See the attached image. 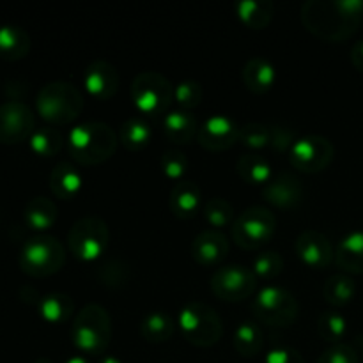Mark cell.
<instances>
[{
  "label": "cell",
  "instance_id": "1",
  "mask_svg": "<svg viewBox=\"0 0 363 363\" xmlns=\"http://www.w3.org/2000/svg\"><path fill=\"white\" fill-rule=\"evenodd\" d=\"M67 151L73 162L84 167L101 165L117 151V135L101 121H87L71 128L67 135Z\"/></svg>",
  "mask_w": 363,
  "mask_h": 363
},
{
  "label": "cell",
  "instance_id": "2",
  "mask_svg": "<svg viewBox=\"0 0 363 363\" xmlns=\"http://www.w3.org/2000/svg\"><path fill=\"white\" fill-rule=\"evenodd\" d=\"M85 106L84 94L69 82H50L35 98V110L50 126H66L80 117Z\"/></svg>",
  "mask_w": 363,
  "mask_h": 363
},
{
  "label": "cell",
  "instance_id": "3",
  "mask_svg": "<svg viewBox=\"0 0 363 363\" xmlns=\"http://www.w3.org/2000/svg\"><path fill=\"white\" fill-rule=\"evenodd\" d=\"M71 342L80 353L99 357L112 340V318L98 303H89L74 315L71 325Z\"/></svg>",
  "mask_w": 363,
  "mask_h": 363
},
{
  "label": "cell",
  "instance_id": "4",
  "mask_svg": "<svg viewBox=\"0 0 363 363\" xmlns=\"http://www.w3.org/2000/svg\"><path fill=\"white\" fill-rule=\"evenodd\" d=\"M301 21L315 38L330 43L350 39L360 27V21L347 18L335 0H307L301 6Z\"/></svg>",
  "mask_w": 363,
  "mask_h": 363
},
{
  "label": "cell",
  "instance_id": "5",
  "mask_svg": "<svg viewBox=\"0 0 363 363\" xmlns=\"http://www.w3.org/2000/svg\"><path fill=\"white\" fill-rule=\"evenodd\" d=\"M66 262V248L57 238L39 234L21 247L18 264L25 275L32 279H46L62 269Z\"/></svg>",
  "mask_w": 363,
  "mask_h": 363
},
{
  "label": "cell",
  "instance_id": "6",
  "mask_svg": "<svg viewBox=\"0 0 363 363\" xmlns=\"http://www.w3.org/2000/svg\"><path fill=\"white\" fill-rule=\"evenodd\" d=\"M177 326L184 340L195 347H211L222 339L223 325L215 308L202 301H190L177 315Z\"/></svg>",
  "mask_w": 363,
  "mask_h": 363
},
{
  "label": "cell",
  "instance_id": "7",
  "mask_svg": "<svg viewBox=\"0 0 363 363\" xmlns=\"http://www.w3.org/2000/svg\"><path fill=\"white\" fill-rule=\"evenodd\" d=\"M110 245V229L99 216L89 215L77 220L67 233V248L82 262L98 261Z\"/></svg>",
  "mask_w": 363,
  "mask_h": 363
},
{
  "label": "cell",
  "instance_id": "8",
  "mask_svg": "<svg viewBox=\"0 0 363 363\" xmlns=\"http://www.w3.org/2000/svg\"><path fill=\"white\" fill-rule=\"evenodd\" d=\"M131 99L135 108L144 116H167L172 105L174 87L158 71H142L131 82Z\"/></svg>",
  "mask_w": 363,
  "mask_h": 363
},
{
  "label": "cell",
  "instance_id": "9",
  "mask_svg": "<svg viewBox=\"0 0 363 363\" xmlns=\"http://www.w3.org/2000/svg\"><path fill=\"white\" fill-rule=\"evenodd\" d=\"M254 315L261 323L277 328H289L300 315V303L284 287H262L252 303Z\"/></svg>",
  "mask_w": 363,
  "mask_h": 363
},
{
  "label": "cell",
  "instance_id": "10",
  "mask_svg": "<svg viewBox=\"0 0 363 363\" xmlns=\"http://www.w3.org/2000/svg\"><path fill=\"white\" fill-rule=\"evenodd\" d=\"M277 230V216L262 206L245 209L233 223L230 236L243 250H257L272 241Z\"/></svg>",
  "mask_w": 363,
  "mask_h": 363
},
{
  "label": "cell",
  "instance_id": "11",
  "mask_svg": "<svg viewBox=\"0 0 363 363\" xmlns=\"http://www.w3.org/2000/svg\"><path fill=\"white\" fill-rule=\"evenodd\" d=\"M259 279L250 268L241 264L222 266L215 269L209 286L213 294L223 301H241L250 298L257 289Z\"/></svg>",
  "mask_w": 363,
  "mask_h": 363
},
{
  "label": "cell",
  "instance_id": "12",
  "mask_svg": "<svg viewBox=\"0 0 363 363\" xmlns=\"http://www.w3.org/2000/svg\"><path fill=\"white\" fill-rule=\"evenodd\" d=\"M335 156L332 142L321 135L300 137L289 149V162L293 169L305 174H318L328 169Z\"/></svg>",
  "mask_w": 363,
  "mask_h": 363
},
{
  "label": "cell",
  "instance_id": "13",
  "mask_svg": "<svg viewBox=\"0 0 363 363\" xmlns=\"http://www.w3.org/2000/svg\"><path fill=\"white\" fill-rule=\"evenodd\" d=\"M35 131V117L30 106L11 99L0 105V144H20Z\"/></svg>",
  "mask_w": 363,
  "mask_h": 363
},
{
  "label": "cell",
  "instance_id": "14",
  "mask_svg": "<svg viewBox=\"0 0 363 363\" xmlns=\"http://www.w3.org/2000/svg\"><path fill=\"white\" fill-rule=\"evenodd\" d=\"M240 130L236 121L229 116H211L199 126L197 142L209 152H222L240 142Z\"/></svg>",
  "mask_w": 363,
  "mask_h": 363
},
{
  "label": "cell",
  "instance_id": "15",
  "mask_svg": "<svg viewBox=\"0 0 363 363\" xmlns=\"http://www.w3.org/2000/svg\"><path fill=\"white\" fill-rule=\"evenodd\" d=\"M294 250L300 261L312 269H323L335 261V250L323 233L307 229L294 241Z\"/></svg>",
  "mask_w": 363,
  "mask_h": 363
},
{
  "label": "cell",
  "instance_id": "16",
  "mask_svg": "<svg viewBox=\"0 0 363 363\" xmlns=\"http://www.w3.org/2000/svg\"><path fill=\"white\" fill-rule=\"evenodd\" d=\"M121 85L119 71L116 66H112L106 60L98 59L92 60L84 71V87L89 92V96L99 99V101H106L112 99L117 94Z\"/></svg>",
  "mask_w": 363,
  "mask_h": 363
},
{
  "label": "cell",
  "instance_id": "17",
  "mask_svg": "<svg viewBox=\"0 0 363 363\" xmlns=\"http://www.w3.org/2000/svg\"><path fill=\"white\" fill-rule=\"evenodd\" d=\"M262 197L279 209H293L303 201V184L293 172L273 174L269 183L262 186Z\"/></svg>",
  "mask_w": 363,
  "mask_h": 363
},
{
  "label": "cell",
  "instance_id": "18",
  "mask_svg": "<svg viewBox=\"0 0 363 363\" xmlns=\"http://www.w3.org/2000/svg\"><path fill=\"white\" fill-rule=\"evenodd\" d=\"M229 254V240L216 229H206L197 234L191 243V255L195 262L204 268L220 264Z\"/></svg>",
  "mask_w": 363,
  "mask_h": 363
},
{
  "label": "cell",
  "instance_id": "19",
  "mask_svg": "<svg viewBox=\"0 0 363 363\" xmlns=\"http://www.w3.org/2000/svg\"><path fill=\"white\" fill-rule=\"evenodd\" d=\"M84 188V176L71 162H59L50 174V190L60 201H73Z\"/></svg>",
  "mask_w": 363,
  "mask_h": 363
},
{
  "label": "cell",
  "instance_id": "20",
  "mask_svg": "<svg viewBox=\"0 0 363 363\" xmlns=\"http://www.w3.org/2000/svg\"><path fill=\"white\" fill-rule=\"evenodd\" d=\"M241 78H243L245 87L250 92H254V94H266L275 85L277 69L273 62H269L264 57H252L245 64Z\"/></svg>",
  "mask_w": 363,
  "mask_h": 363
},
{
  "label": "cell",
  "instance_id": "21",
  "mask_svg": "<svg viewBox=\"0 0 363 363\" xmlns=\"http://www.w3.org/2000/svg\"><path fill=\"white\" fill-rule=\"evenodd\" d=\"M201 188L191 181H179L172 188L169 197V208L179 220H191L201 208Z\"/></svg>",
  "mask_w": 363,
  "mask_h": 363
},
{
  "label": "cell",
  "instance_id": "22",
  "mask_svg": "<svg viewBox=\"0 0 363 363\" xmlns=\"http://www.w3.org/2000/svg\"><path fill=\"white\" fill-rule=\"evenodd\" d=\"M335 262L346 273L363 275V230H351L339 241Z\"/></svg>",
  "mask_w": 363,
  "mask_h": 363
},
{
  "label": "cell",
  "instance_id": "23",
  "mask_svg": "<svg viewBox=\"0 0 363 363\" xmlns=\"http://www.w3.org/2000/svg\"><path fill=\"white\" fill-rule=\"evenodd\" d=\"M199 123L195 116L186 110H172L163 117V133L172 144H190L197 137Z\"/></svg>",
  "mask_w": 363,
  "mask_h": 363
},
{
  "label": "cell",
  "instance_id": "24",
  "mask_svg": "<svg viewBox=\"0 0 363 363\" xmlns=\"http://www.w3.org/2000/svg\"><path fill=\"white\" fill-rule=\"evenodd\" d=\"M236 16L252 30H262L268 27L275 14V4L272 0H240L234 4Z\"/></svg>",
  "mask_w": 363,
  "mask_h": 363
},
{
  "label": "cell",
  "instance_id": "25",
  "mask_svg": "<svg viewBox=\"0 0 363 363\" xmlns=\"http://www.w3.org/2000/svg\"><path fill=\"white\" fill-rule=\"evenodd\" d=\"M30 52V35L18 25H0V59L20 60Z\"/></svg>",
  "mask_w": 363,
  "mask_h": 363
},
{
  "label": "cell",
  "instance_id": "26",
  "mask_svg": "<svg viewBox=\"0 0 363 363\" xmlns=\"http://www.w3.org/2000/svg\"><path fill=\"white\" fill-rule=\"evenodd\" d=\"M57 216H59V209H57L55 202L48 197L30 199L23 211L25 223L38 233L52 229L57 222Z\"/></svg>",
  "mask_w": 363,
  "mask_h": 363
},
{
  "label": "cell",
  "instance_id": "27",
  "mask_svg": "<svg viewBox=\"0 0 363 363\" xmlns=\"http://www.w3.org/2000/svg\"><path fill=\"white\" fill-rule=\"evenodd\" d=\"M140 335L142 339L147 340L151 344H163L169 342L176 330V323L170 318V314L163 311H152L147 312L144 318L140 319Z\"/></svg>",
  "mask_w": 363,
  "mask_h": 363
},
{
  "label": "cell",
  "instance_id": "28",
  "mask_svg": "<svg viewBox=\"0 0 363 363\" xmlns=\"http://www.w3.org/2000/svg\"><path fill=\"white\" fill-rule=\"evenodd\" d=\"M236 170L241 179L255 186H266L273 177V167L262 155L247 152L236 163Z\"/></svg>",
  "mask_w": 363,
  "mask_h": 363
},
{
  "label": "cell",
  "instance_id": "29",
  "mask_svg": "<svg viewBox=\"0 0 363 363\" xmlns=\"http://www.w3.org/2000/svg\"><path fill=\"white\" fill-rule=\"evenodd\" d=\"M38 311L43 321L57 326L69 321V318L74 312V303L67 294L50 293L39 300Z\"/></svg>",
  "mask_w": 363,
  "mask_h": 363
},
{
  "label": "cell",
  "instance_id": "30",
  "mask_svg": "<svg viewBox=\"0 0 363 363\" xmlns=\"http://www.w3.org/2000/svg\"><path fill=\"white\" fill-rule=\"evenodd\" d=\"M152 138V128L144 117L131 116L123 123L119 131V142L131 152H138L149 145Z\"/></svg>",
  "mask_w": 363,
  "mask_h": 363
},
{
  "label": "cell",
  "instance_id": "31",
  "mask_svg": "<svg viewBox=\"0 0 363 363\" xmlns=\"http://www.w3.org/2000/svg\"><path fill=\"white\" fill-rule=\"evenodd\" d=\"M234 347L238 353L245 358H254L264 347V333H262L261 326L255 325L252 321H245L234 330L233 337Z\"/></svg>",
  "mask_w": 363,
  "mask_h": 363
},
{
  "label": "cell",
  "instance_id": "32",
  "mask_svg": "<svg viewBox=\"0 0 363 363\" xmlns=\"http://www.w3.org/2000/svg\"><path fill=\"white\" fill-rule=\"evenodd\" d=\"M323 296H325L326 303L332 305V307H344V305L351 303L357 296V284L350 275L337 273L325 282Z\"/></svg>",
  "mask_w": 363,
  "mask_h": 363
},
{
  "label": "cell",
  "instance_id": "33",
  "mask_svg": "<svg viewBox=\"0 0 363 363\" xmlns=\"http://www.w3.org/2000/svg\"><path fill=\"white\" fill-rule=\"evenodd\" d=\"M28 145H30L32 152L41 158H52L62 151L64 137L55 126L35 128V131L28 138Z\"/></svg>",
  "mask_w": 363,
  "mask_h": 363
},
{
  "label": "cell",
  "instance_id": "34",
  "mask_svg": "<svg viewBox=\"0 0 363 363\" xmlns=\"http://www.w3.org/2000/svg\"><path fill=\"white\" fill-rule=\"evenodd\" d=\"M318 333L323 340L333 344H342L347 335V319L337 311H326L318 319Z\"/></svg>",
  "mask_w": 363,
  "mask_h": 363
},
{
  "label": "cell",
  "instance_id": "35",
  "mask_svg": "<svg viewBox=\"0 0 363 363\" xmlns=\"http://www.w3.org/2000/svg\"><path fill=\"white\" fill-rule=\"evenodd\" d=\"M240 144L252 152L262 151L272 144V126L261 123H248L240 130Z\"/></svg>",
  "mask_w": 363,
  "mask_h": 363
},
{
  "label": "cell",
  "instance_id": "36",
  "mask_svg": "<svg viewBox=\"0 0 363 363\" xmlns=\"http://www.w3.org/2000/svg\"><path fill=\"white\" fill-rule=\"evenodd\" d=\"M204 218L213 229H222V227L234 223V208L229 201L222 197L209 199L204 206Z\"/></svg>",
  "mask_w": 363,
  "mask_h": 363
},
{
  "label": "cell",
  "instance_id": "37",
  "mask_svg": "<svg viewBox=\"0 0 363 363\" xmlns=\"http://www.w3.org/2000/svg\"><path fill=\"white\" fill-rule=\"evenodd\" d=\"M204 98V89L197 80H183L174 87V99L181 110L191 112L197 108Z\"/></svg>",
  "mask_w": 363,
  "mask_h": 363
},
{
  "label": "cell",
  "instance_id": "38",
  "mask_svg": "<svg viewBox=\"0 0 363 363\" xmlns=\"http://www.w3.org/2000/svg\"><path fill=\"white\" fill-rule=\"evenodd\" d=\"M284 269L282 255L277 252H262L252 262V272L259 280H272L279 277Z\"/></svg>",
  "mask_w": 363,
  "mask_h": 363
},
{
  "label": "cell",
  "instance_id": "39",
  "mask_svg": "<svg viewBox=\"0 0 363 363\" xmlns=\"http://www.w3.org/2000/svg\"><path fill=\"white\" fill-rule=\"evenodd\" d=\"M160 169H162L163 176L167 179L179 181L188 170V158L184 152L177 151V149H169L160 158Z\"/></svg>",
  "mask_w": 363,
  "mask_h": 363
},
{
  "label": "cell",
  "instance_id": "40",
  "mask_svg": "<svg viewBox=\"0 0 363 363\" xmlns=\"http://www.w3.org/2000/svg\"><path fill=\"white\" fill-rule=\"evenodd\" d=\"M318 363H360L357 351L347 344H333L328 350L323 351Z\"/></svg>",
  "mask_w": 363,
  "mask_h": 363
},
{
  "label": "cell",
  "instance_id": "41",
  "mask_svg": "<svg viewBox=\"0 0 363 363\" xmlns=\"http://www.w3.org/2000/svg\"><path fill=\"white\" fill-rule=\"evenodd\" d=\"M264 363H305V360L298 350L280 344V346H273L268 351Z\"/></svg>",
  "mask_w": 363,
  "mask_h": 363
},
{
  "label": "cell",
  "instance_id": "42",
  "mask_svg": "<svg viewBox=\"0 0 363 363\" xmlns=\"http://www.w3.org/2000/svg\"><path fill=\"white\" fill-rule=\"evenodd\" d=\"M296 140V133L289 128L272 126V144H269V147H273L275 151H289Z\"/></svg>",
  "mask_w": 363,
  "mask_h": 363
},
{
  "label": "cell",
  "instance_id": "43",
  "mask_svg": "<svg viewBox=\"0 0 363 363\" xmlns=\"http://www.w3.org/2000/svg\"><path fill=\"white\" fill-rule=\"evenodd\" d=\"M351 62H353V66L357 67L358 71L363 73V39L362 41L354 43V46L351 48Z\"/></svg>",
  "mask_w": 363,
  "mask_h": 363
},
{
  "label": "cell",
  "instance_id": "44",
  "mask_svg": "<svg viewBox=\"0 0 363 363\" xmlns=\"http://www.w3.org/2000/svg\"><path fill=\"white\" fill-rule=\"evenodd\" d=\"M98 363H123V360L117 357H113V354H105V357L99 358Z\"/></svg>",
  "mask_w": 363,
  "mask_h": 363
},
{
  "label": "cell",
  "instance_id": "45",
  "mask_svg": "<svg viewBox=\"0 0 363 363\" xmlns=\"http://www.w3.org/2000/svg\"><path fill=\"white\" fill-rule=\"evenodd\" d=\"M64 363H91V362H89L85 357H80V354H77V357L67 358V360L64 362Z\"/></svg>",
  "mask_w": 363,
  "mask_h": 363
},
{
  "label": "cell",
  "instance_id": "46",
  "mask_svg": "<svg viewBox=\"0 0 363 363\" xmlns=\"http://www.w3.org/2000/svg\"><path fill=\"white\" fill-rule=\"evenodd\" d=\"M34 363H53V362L48 360V358H38Z\"/></svg>",
  "mask_w": 363,
  "mask_h": 363
},
{
  "label": "cell",
  "instance_id": "47",
  "mask_svg": "<svg viewBox=\"0 0 363 363\" xmlns=\"http://www.w3.org/2000/svg\"><path fill=\"white\" fill-rule=\"evenodd\" d=\"M362 354H363V353H362Z\"/></svg>",
  "mask_w": 363,
  "mask_h": 363
}]
</instances>
